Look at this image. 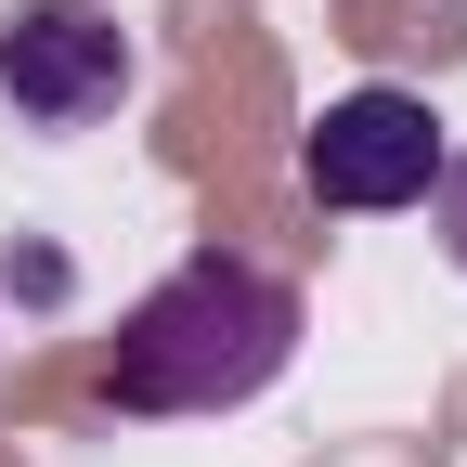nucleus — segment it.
<instances>
[{"instance_id": "f257e3e1", "label": "nucleus", "mask_w": 467, "mask_h": 467, "mask_svg": "<svg viewBox=\"0 0 467 467\" xmlns=\"http://www.w3.org/2000/svg\"><path fill=\"white\" fill-rule=\"evenodd\" d=\"M285 350H299V285L234 247H195L117 312L104 402L117 416H234L285 377Z\"/></svg>"}, {"instance_id": "f03ea898", "label": "nucleus", "mask_w": 467, "mask_h": 467, "mask_svg": "<svg viewBox=\"0 0 467 467\" xmlns=\"http://www.w3.org/2000/svg\"><path fill=\"white\" fill-rule=\"evenodd\" d=\"M441 156H454V130L429 117V91H389V78H364V91H337V104L312 117L299 182H312V208L377 221V208H429Z\"/></svg>"}, {"instance_id": "7ed1b4c3", "label": "nucleus", "mask_w": 467, "mask_h": 467, "mask_svg": "<svg viewBox=\"0 0 467 467\" xmlns=\"http://www.w3.org/2000/svg\"><path fill=\"white\" fill-rule=\"evenodd\" d=\"M143 78L130 26H117V0H14V26H0V91H14V117H39V130H91V117H117Z\"/></svg>"}, {"instance_id": "20e7f679", "label": "nucleus", "mask_w": 467, "mask_h": 467, "mask_svg": "<svg viewBox=\"0 0 467 467\" xmlns=\"http://www.w3.org/2000/svg\"><path fill=\"white\" fill-rule=\"evenodd\" d=\"M429 195H441V247H454V273H467V156H441Z\"/></svg>"}]
</instances>
